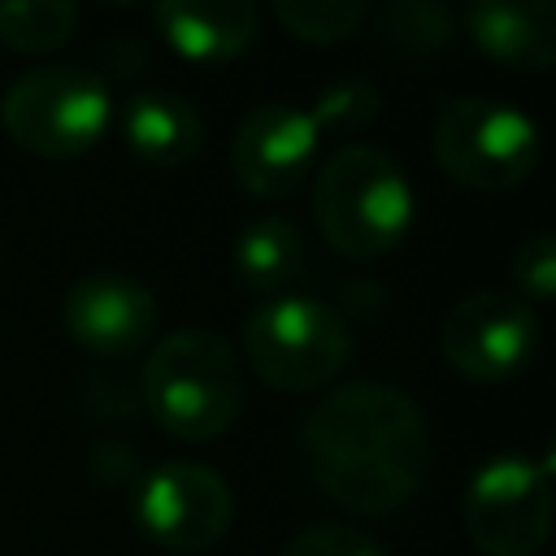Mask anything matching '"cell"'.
<instances>
[{
	"instance_id": "6da1fadb",
	"label": "cell",
	"mask_w": 556,
	"mask_h": 556,
	"mask_svg": "<svg viewBox=\"0 0 556 556\" xmlns=\"http://www.w3.org/2000/svg\"><path fill=\"white\" fill-rule=\"evenodd\" d=\"M313 486L352 513H391L430 473V426L413 395L391 382H343L326 391L300 426Z\"/></svg>"
},
{
	"instance_id": "7a4b0ae2",
	"label": "cell",
	"mask_w": 556,
	"mask_h": 556,
	"mask_svg": "<svg viewBox=\"0 0 556 556\" xmlns=\"http://www.w3.org/2000/svg\"><path fill=\"white\" fill-rule=\"evenodd\" d=\"M139 395L148 417L187 443L222 434L243 408V361L217 330L187 326L148 348Z\"/></svg>"
},
{
	"instance_id": "3957f363",
	"label": "cell",
	"mask_w": 556,
	"mask_h": 556,
	"mask_svg": "<svg viewBox=\"0 0 556 556\" xmlns=\"http://www.w3.org/2000/svg\"><path fill=\"white\" fill-rule=\"evenodd\" d=\"M413 182L404 165L374 143H339L313 169V217L326 243L348 256L391 252L413 226Z\"/></svg>"
},
{
	"instance_id": "277c9868",
	"label": "cell",
	"mask_w": 556,
	"mask_h": 556,
	"mask_svg": "<svg viewBox=\"0 0 556 556\" xmlns=\"http://www.w3.org/2000/svg\"><path fill=\"white\" fill-rule=\"evenodd\" d=\"M430 148L439 169L473 191H513L539 169L543 156L534 117L513 100L482 91L447 96L439 104Z\"/></svg>"
},
{
	"instance_id": "5b68a950",
	"label": "cell",
	"mask_w": 556,
	"mask_h": 556,
	"mask_svg": "<svg viewBox=\"0 0 556 556\" xmlns=\"http://www.w3.org/2000/svg\"><path fill=\"white\" fill-rule=\"evenodd\" d=\"M243 356L269 387L317 391L343 374L352 356V326L317 295H265L243 317Z\"/></svg>"
},
{
	"instance_id": "8992f818",
	"label": "cell",
	"mask_w": 556,
	"mask_h": 556,
	"mask_svg": "<svg viewBox=\"0 0 556 556\" xmlns=\"http://www.w3.org/2000/svg\"><path fill=\"white\" fill-rule=\"evenodd\" d=\"M113 117L109 83L78 61H48L9 83L0 96L4 135L35 156H78L87 152Z\"/></svg>"
},
{
	"instance_id": "52a82bcc",
	"label": "cell",
	"mask_w": 556,
	"mask_h": 556,
	"mask_svg": "<svg viewBox=\"0 0 556 556\" xmlns=\"http://www.w3.org/2000/svg\"><path fill=\"white\" fill-rule=\"evenodd\" d=\"M460 521L482 556H539L552 530L547 465L526 452L482 460L465 486Z\"/></svg>"
},
{
	"instance_id": "ba28073f",
	"label": "cell",
	"mask_w": 556,
	"mask_h": 556,
	"mask_svg": "<svg viewBox=\"0 0 556 556\" xmlns=\"http://www.w3.org/2000/svg\"><path fill=\"white\" fill-rule=\"evenodd\" d=\"M130 495V513L139 530L174 552L213 547L235 517V495L213 465L200 460H161L143 469Z\"/></svg>"
},
{
	"instance_id": "9c48e42d",
	"label": "cell",
	"mask_w": 556,
	"mask_h": 556,
	"mask_svg": "<svg viewBox=\"0 0 556 556\" xmlns=\"http://www.w3.org/2000/svg\"><path fill=\"white\" fill-rule=\"evenodd\" d=\"M443 361L469 382H508L521 374L539 348L534 308L495 287H478L460 295L439 321Z\"/></svg>"
},
{
	"instance_id": "30bf717a",
	"label": "cell",
	"mask_w": 556,
	"mask_h": 556,
	"mask_svg": "<svg viewBox=\"0 0 556 556\" xmlns=\"http://www.w3.org/2000/svg\"><path fill=\"white\" fill-rule=\"evenodd\" d=\"M317 143H321V130L308 109L291 100H261L235 126L230 169L243 191L261 200H282L308 182Z\"/></svg>"
},
{
	"instance_id": "8fae6325",
	"label": "cell",
	"mask_w": 556,
	"mask_h": 556,
	"mask_svg": "<svg viewBox=\"0 0 556 556\" xmlns=\"http://www.w3.org/2000/svg\"><path fill=\"white\" fill-rule=\"evenodd\" d=\"M70 339L91 356H130L152 339L156 326V295L122 274V269H91L70 282L61 304Z\"/></svg>"
},
{
	"instance_id": "7c38bea8",
	"label": "cell",
	"mask_w": 556,
	"mask_h": 556,
	"mask_svg": "<svg viewBox=\"0 0 556 556\" xmlns=\"http://www.w3.org/2000/svg\"><path fill=\"white\" fill-rule=\"evenodd\" d=\"M469 43L504 70H547L556 61L552 0H473L465 9Z\"/></svg>"
},
{
	"instance_id": "4fadbf2b",
	"label": "cell",
	"mask_w": 556,
	"mask_h": 556,
	"mask_svg": "<svg viewBox=\"0 0 556 556\" xmlns=\"http://www.w3.org/2000/svg\"><path fill=\"white\" fill-rule=\"evenodd\" d=\"M165 43L187 61H230L256 39V4L252 0H161L152 9Z\"/></svg>"
},
{
	"instance_id": "5bb4252c",
	"label": "cell",
	"mask_w": 556,
	"mask_h": 556,
	"mask_svg": "<svg viewBox=\"0 0 556 556\" xmlns=\"http://www.w3.org/2000/svg\"><path fill=\"white\" fill-rule=\"evenodd\" d=\"M122 139L139 161L156 169H178L200 152L204 117L182 91L143 87L130 91L122 104Z\"/></svg>"
},
{
	"instance_id": "9a60e30c",
	"label": "cell",
	"mask_w": 556,
	"mask_h": 556,
	"mask_svg": "<svg viewBox=\"0 0 556 556\" xmlns=\"http://www.w3.org/2000/svg\"><path fill=\"white\" fill-rule=\"evenodd\" d=\"M304 265H308L304 235L295 222L278 213H261L235 235V274L252 291L282 295V287H291L304 274Z\"/></svg>"
},
{
	"instance_id": "2e32d148",
	"label": "cell",
	"mask_w": 556,
	"mask_h": 556,
	"mask_svg": "<svg viewBox=\"0 0 556 556\" xmlns=\"http://www.w3.org/2000/svg\"><path fill=\"white\" fill-rule=\"evenodd\" d=\"M374 39L400 61H430L456 43V17L439 0H391L369 9Z\"/></svg>"
},
{
	"instance_id": "e0dca14e",
	"label": "cell",
	"mask_w": 556,
	"mask_h": 556,
	"mask_svg": "<svg viewBox=\"0 0 556 556\" xmlns=\"http://www.w3.org/2000/svg\"><path fill=\"white\" fill-rule=\"evenodd\" d=\"M78 9L70 0H4L0 4V43L13 52H48L70 39Z\"/></svg>"
},
{
	"instance_id": "ac0fdd59",
	"label": "cell",
	"mask_w": 556,
	"mask_h": 556,
	"mask_svg": "<svg viewBox=\"0 0 556 556\" xmlns=\"http://www.w3.org/2000/svg\"><path fill=\"white\" fill-rule=\"evenodd\" d=\"M274 17L304 43H339L369 22L365 0H274Z\"/></svg>"
},
{
	"instance_id": "d6986e66",
	"label": "cell",
	"mask_w": 556,
	"mask_h": 556,
	"mask_svg": "<svg viewBox=\"0 0 556 556\" xmlns=\"http://www.w3.org/2000/svg\"><path fill=\"white\" fill-rule=\"evenodd\" d=\"M313 122H317V130H361V126H369L378 113H382V91L374 87V83H365V78H339V83H330L317 100H313Z\"/></svg>"
},
{
	"instance_id": "ffe728a7",
	"label": "cell",
	"mask_w": 556,
	"mask_h": 556,
	"mask_svg": "<svg viewBox=\"0 0 556 556\" xmlns=\"http://www.w3.org/2000/svg\"><path fill=\"white\" fill-rule=\"evenodd\" d=\"M278 556H387L365 530L343 526V521H317L295 530Z\"/></svg>"
},
{
	"instance_id": "44dd1931",
	"label": "cell",
	"mask_w": 556,
	"mask_h": 556,
	"mask_svg": "<svg viewBox=\"0 0 556 556\" xmlns=\"http://www.w3.org/2000/svg\"><path fill=\"white\" fill-rule=\"evenodd\" d=\"M513 278L521 287V300H547L556 291V235L552 230H534L526 239H517L513 248Z\"/></svg>"
},
{
	"instance_id": "7402d4cb",
	"label": "cell",
	"mask_w": 556,
	"mask_h": 556,
	"mask_svg": "<svg viewBox=\"0 0 556 556\" xmlns=\"http://www.w3.org/2000/svg\"><path fill=\"white\" fill-rule=\"evenodd\" d=\"M148 61V48L143 43H130V39H113L104 52H100V78L109 83V74H130V70H139Z\"/></svg>"
}]
</instances>
